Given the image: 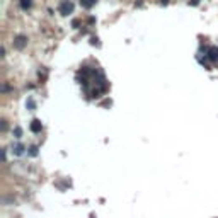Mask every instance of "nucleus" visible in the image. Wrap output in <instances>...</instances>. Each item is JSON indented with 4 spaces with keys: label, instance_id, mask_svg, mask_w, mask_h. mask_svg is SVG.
I'll return each mask as SVG.
<instances>
[{
    "label": "nucleus",
    "instance_id": "f257e3e1",
    "mask_svg": "<svg viewBox=\"0 0 218 218\" xmlns=\"http://www.w3.org/2000/svg\"><path fill=\"white\" fill-rule=\"evenodd\" d=\"M60 10H61V14H68L72 10V3H68V2H63L60 5Z\"/></svg>",
    "mask_w": 218,
    "mask_h": 218
}]
</instances>
